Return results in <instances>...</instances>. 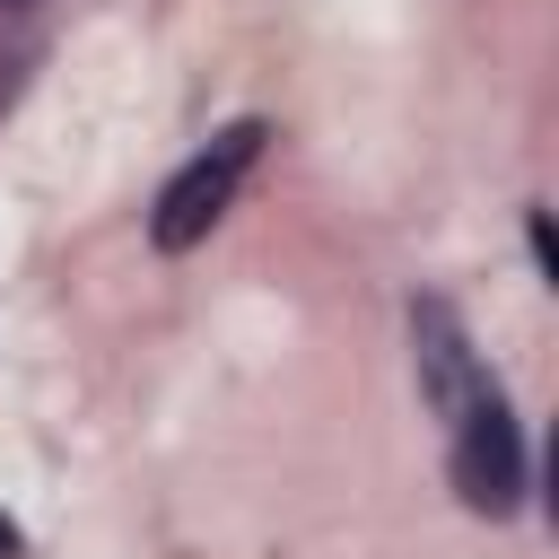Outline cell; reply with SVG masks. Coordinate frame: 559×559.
<instances>
[{
	"mask_svg": "<svg viewBox=\"0 0 559 559\" xmlns=\"http://www.w3.org/2000/svg\"><path fill=\"white\" fill-rule=\"evenodd\" d=\"M262 122H227L210 148H192L175 175H166V192H157V210H148V245L157 253H192L218 218H227V201H236V183L253 175V157H262Z\"/></svg>",
	"mask_w": 559,
	"mask_h": 559,
	"instance_id": "6da1fadb",
	"label": "cell"
},
{
	"mask_svg": "<svg viewBox=\"0 0 559 559\" xmlns=\"http://www.w3.org/2000/svg\"><path fill=\"white\" fill-rule=\"evenodd\" d=\"M445 463H454L463 507H480V515H507V507L524 498V428H515V411H507L498 384L472 393V402L445 419Z\"/></svg>",
	"mask_w": 559,
	"mask_h": 559,
	"instance_id": "7a4b0ae2",
	"label": "cell"
},
{
	"mask_svg": "<svg viewBox=\"0 0 559 559\" xmlns=\"http://www.w3.org/2000/svg\"><path fill=\"white\" fill-rule=\"evenodd\" d=\"M0 559H17V524L9 515H0Z\"/></svg>",
	"mask_w": 559,
	"mask_h": 559,
	"instance_id": "3957f363",
	"label": "cell"
}]
</instances>
